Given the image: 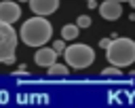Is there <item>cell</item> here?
<instances>
[{"label":"cell","instance_id":"cell-1","mask_svg":"<svg viewBox=\"0 0 135 108\" xmlns=\"http://www.w3.org/2000/svg\"><path fill=\"white\" fill-rule=\"evenodd\" d=\"M53 36V25L46 17L42 15H34L27 21H23L21 30H19V38L27 44V47H44Z\"/></svg>","mask_w":135,"mask_h":108},{"label":"cell","instance_id":"cell-2","mask_svg":"<svg viewBox=\"0 0 135 108\" xmlns=\"http://www.w3.org/2000/svg\"><path fill=\"white\" fill-rule=\"evenodd\" d=\"M105 59L118 68L131 66L135 61V40L127 36H114L112 44L105 49Z\"/></svg>","mask_w":135,"mask_h":108},{"label":"cell","instance_id":"cell-3","mask_svg":"<svg viewBox=\"0 0 135 108\" xmlns=\"http://www.w3.org/2000/svg\"><path fill=\"white\" fill-rule=\"evenodd\" d=\"M63 59L68 61L70 68L74 70H84L89 68L93 61H95V51L84 44V42H76V44H70L65 51H63Z\"/></svg>","mask_w":135,"mask_h":108},{"label":"cell","instance_id":"cell-4","mask_svg":"<svg viewBox=\"0 0 135 108\" xmlns=\"http://www.w3.org/2000/svg\"><path fill=\"white\" fill-rule=\"evenodd\" d=\"M19 17H21V6H19V2H13V0H2L0 2V19L2 21H6V23H15V21H19Z\"/></svg>","mask_w":135,"mask_h":108},{"label":"cell","instance_id":"cell-5","mask_svg":"<svg viewBox=\"0 0 135 108\" xmlns=\"http://www.w3.org/2000/svg\"><path fill=\"white\" fill-rule=\"evenodd\" d=\"M97 11H99V15H101L103 19H108V21H116V19H120V15H122L120 0H103V2L97 6Z\"/></svg>","mask_w":135,"mask_h":108},{"label":"cell","instance_id":"cell-6","mask_svg":"<svg viewBox=\"0 0 135 108\" xmlns=\"http://www.w3.org/2000/svg\"><path fill=\"white\" fill-rule=\"evenodd\" d=\"M27 4L34 15H42V17H49L59 8V0H30Z\"/></svg>","mask_w":135,"mask_h":108},{"label":"cell","instance_id":"cell-7","mask_svg":"<svg viewBox=\"0 0 135 108\" xmlns=\"http://www.w3.org/2000/svg\"><path fill=\"white\" fill-rule=\"evenodd\" d=\"M59 53L53 49V47H38L36 55H34V61L40 66V68H51L55 61H57Z\"/></svg>","mask_w":135,"mask_h":108},{"label":"cell","instance_id":"cell-8","mask_svg":"<svg viewBox=\"0 0 135 108\" xmlns=\"http://www.w3.org/2000/svg\"><path fill=\"white\" fill-rule=\"evenodd\" d=\"M17 55V38L0 40V64H15Z\"/></svg>","mask_w":135,"mask_h":108},{"label":"cell","instance_id":"cell-9","mask_svg":"<svg viewBox=\"0 0 135 108\" xmlns=\"http://www.w3.org/2000/svg\"><path fill=\"white\" fill-rule=\"evenodd\" d=\"M80 34V25L78 23H65L61 28V38L63 40H76Z\"/></svg>","mask_w":135,"mask_h":108},{"label":"cell","instance_id":"cell-10","mask_svg":"<svg viewBox=\"0 0 135 108\" xmlns=\"http://www.w3.org/2000/svg\"><path fill=\"white\" fill-rule=\"evenodd\" d=\"M11 38H17L15 28H13L11 23H6V21L0 19V40H11Z\"/></svg>","mask_w":135,"mask_h":108},{"label":"cell","instance_id":"cell-11","mask_svg":"<svg viewBox=\"0 0 135 108\" xmlns=\"http://www.w3.org/2000/svg\"><path fill=\"white\" fill-rule=\"evenodd\" d=\"M49 70V76H68V72H70V66L68 64H59V61H55L51 68H46Z\"/></svg>","mask_w":135,"mask_h":108},{"label":"cell","instance_id":"cell-12","mask_svg":"<svg viewBox=\"0 0 135 108\" xmlns=\"http://www.w3.org/2000/svg\"><path fill=\"white\" fill-rule=\"evenodd\" d=\"M120 70H122V68H118V66H112V64H110V68L101 70V76H120Z\"/></svg>","mask_w":135,"mask_h":108},{"label":"cell","instance_id":"cell-13","mask_svg":"<svg viewBox=\"0 0 135 108\" xmlns=\"http://www.w3.org/2000/svg\"><path fill=\"white\" fill-rule=\"evenodd\" d=\"M76 23L80 25V30H82V28H91V17H89V15H80V17L76 19Z\"/></svg>","mask_w":135,"mask_h":108},{"label":"cell","instance_id":"cell-14","mask_svg":"<svg viewBox=\"0 0 135 108\" xmlns=\"http://www.w3.org/2000/svg\"><path fill=\"white\" fill-rule=\"evenodd\" d=\"M53 49H55L57 53H61V55H63V51L68 49V47H65V40H63V38H59V40H55V42H53Z\"/></svg>","mask_w":135,"mask_h":108},{"label":"cell","instance_id":"cell-15","mask_svg":"<svg viewBox=\"0 0 135 108\" xmlns=\"http://www.w3.org/2000/svg\"><path fill=\"white\" fill-rule=\"evenodd\" d=\"M110 44H112V38H101V40H99V47H101V49H108Z\"/></svg>","mask_w":135,"mask_h":108},{"label":"cell","instance_id":"cell-16","mask_svg":"<svg viewBox=\"0 0 135 108\" xmlns=\"http://www.w3.org/2000/svg\"><path fill=\"white\" fill-rule=\"evenodd\" d=\"M86 4H89V8H97V6H99V4H97V0H89Z\"/></svg>","mask_w":135,"mask_h":108},{"label":"cell","instance_id":"cell-17","mask_svg":"<svg viewBox=\"0 0 135 108\" xmlns=\"http://www.w3.org/2000/svg\"><path fill=\"white\" fill-rule=\"evenodd\" d=\"M17 74H23V76H25V74H27V70H25V68H19V70L15 72V76H17Z\"/></svg>","mask_w":135,"mask_h":108},{"label":"cell","instance_id":"cell-18","mask_svg":"<svg viewBox=\"0 0 135 108\" xmlns=\"http://www.w3.org/2000/svg\"><path fill=\"white\" fill-rule=\"evenodd\" d=\"M131 6H133V8H135V0H131Z\"/></svg>","mask_w":135,"mask_h":108},{"label":"cell","instance_id":"cell-19","mask_svg":"<svg viewBox=\"0 0 135 108\" xmlns=\"http://www.w3.org/2000/svg\"><path fill=\"white\" fill-rule=\"evenodd\" d=\"M19 2H30V0H19Z\"/></svg>","mask_w":135,"mask_h":108},{"label":"cell","instance_id":"cell-20","mask_svg":"<svg viewBox=\"0 0 135 108\" xmlns=\"http://www.w3.org/2000/svg\"><path fill=\"white\" fill-rule=\"evenodd\" d=\"M120 2H131V0H120Z\"/></svg>","mask_w":135,"mask_h":108},{"label":"cell","instance_id":"cell-21","mask_svg":"<svg viewBox=\"0 0 135 108\" xmlns=\"http://www.w3.org/2000/svg\"><path fill=\"white\" fill-rule=\"evenodd\" d=\"M86 2H89V0H86Z\"/></svg>","mask_w":135,"mask_h":108}]
</instances>
